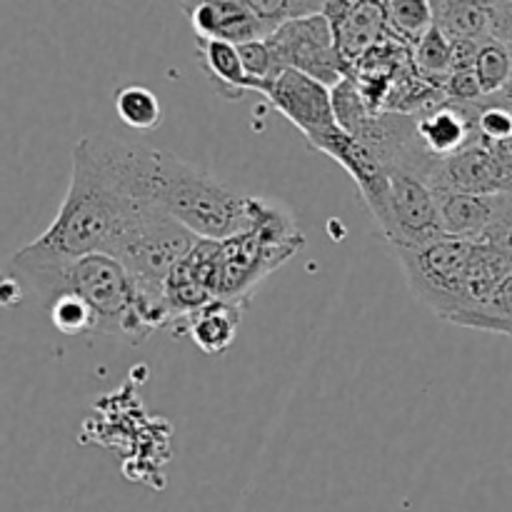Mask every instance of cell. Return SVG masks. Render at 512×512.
Listing matches in <instances>:
<instances>
[{
    "instance_id": "cell-27",
    "label": "cell",
    "mask_w": 512,
    "mask_h": 512,
    "mask_svg": "<svg viewBox=\"0 0 512 512\" xmlns=\"http://www.w3.org/2000/svg\"><path fill=\"white\" fill-rule=\"evenodd\" d=\"M443 93L455 105H475L480 98H485L473 65L453 68V73L443 80Z\"/></svg>"
},
{
    "instance_id": "cell-10",
    "label": "cell",
    "mask_w": 512,
    "mask_h": 512,
    "mask_svg": "<svg viewBox=\"0 0 512 512\" xmlns=\"http://www.w3.org/2000/svg\"><path fill=\"white\" fill-rule=\"evenodd\" d=\"M220 290V240H198L193 250L168 275L163 305L168 328L180 318L218 300Z\"/></svg>"
},
{
    "instance_id": "cell-12",
    "label": "cell",
    "mask_w": 512,
    "mask_h": 512,
    "mask_svg": "<svg viewBox=\"0 0 512 512\" xmlns=\"http://www.w3.org/2000/svg\"><path fill=\"white\" fill-rule=\"evenodd\" d=\"M440 203L443 233L463 240H480L493 230L510 208L512 193H463V190H435Z\"/></svg>"
},
{
    "instance_id": "cell-4",
    "label": "cell",
    "mask_w": 512,
    "mask_h": 512,
    "mask_svg": "<svg viewBox=\"0 0 512 512\" xmlns=\"http://www.w3.org/2000/svg\"><path fill=\"white\" fill-rule=\"evenodd\" d=\"M153 198L203 240H228L248 230L250 195H240L208 170L165 150H155Z\"/></svg>"
},
{
    "instance_id": "cell-18",
    "label": "cell",
    "mask_w": 512,
    "mask_h": 512,
    "mask_svg": "<svg viewBox=\"0 0 512 512\" xmlns=\"http://www.w3.org/2000/svg\"><path fill=\"white\" fill-rule=\"evenodd\" d=\"M115 113L133 130H155L163 123L160 98L145 85H125L115 93Z\"/></svg>"
},
{
    "instance_id": "cell-8",
    "label": "cell",
    "mask_w": 512,
    "mask_h": 512,
    "mask_svg": "<svg viewBox=\"0 0 512 512\" xmlns=\"http://www.w3.org/2000/svg\"><path fill=\"white\" fill-rule=\"evenodd\" d=\"M298 250V245L278 243L260 230L248 228L228 240H220V290L218 300L245 305L253 300L270 273L288 263Z\"/></svg>"
},
{
    "instance_id": "cell-2",
    "label": "cell",
    "mask_w": 512,
    "mask_h": 512,
    "mask_svg": "<svg viewBox=\"0 0 512 512\" xmlns=\"http://www.w3.org/2000/svg\"><path fill=\"white\" fill-rule=\"evenodd\" d=\"M8 265L20 288L38 295L45 308L63 293L83 298L95 313V335H113L138 345L158 328H168L165 310L143 298L128 270L113 255L40 258L20 248Z\"/></svg>"
},
{
    "instance_id": "cell-16",
    "label": "cell",
    "mask_w": 512,
    "mask_h": 512,
    "mask_svg": "<svg viewBox=\"0 0 512 512\" xmlns=\"http://www.w3.org/2000/svg\"><path fill=\"white\" fill-rule=\"evenodd\" d=\"M198 58L210 80L218 85V93L223 98L240 100L253 90V83H250L243 60H240L238 45L225 43V40L198 38Z\"/></svg>"
},
{
    "instance_id": "cell-26",
    "label": "cell",
    "mask_w": 512,
    "mask_h": 512,
    "mask_svg": "<svg viewBox=\"0 0 512 512\" xmlns=\"http://www.w3.org/2000/svg\"><path fill=\"white\" fill-rule=\"evenodd\" d=\"M240 50V60H243V68L248 73L250 83H253V90L258 93H265L268 85L273 83L275 75L280 73V65L275 60L273 50H270L268 40H250V43L238 45Z\"/></svg>"
},
{
    "instance_id": "cell-24",
    "label": "cell",
    "mask_w": 512,
    "mask_h": 512,
    "mask_svg": "<svg viewBox=\"0 0 512 512\" xmlns=\"http://www.w3.org/2000/svg\"><path fill=\"white\" fill-rule=\"evenodd\" d=\"M55 330L65 335H95V313L75 293H63L48 305Z\"/></svg>"
},
{
    "instance_id": "cell-17",
    "label": "cell",
    "mask_w": 512,
    "mask_h": 512,
    "mask_svg": "<svg viewBox=\"0 0 512 512\" xmlns=\"http://www.w3.org/2000/svg\"><path fill=\"white\" fill-rule=\"evenodd\" d=\"M495 0H435L438 25L453 40L483 43L490 38Z\"/></svg>"
},
{
    "instance_id": "cell-9",
    "label": "cell",
    "mask_w": 512,
    "mask_h": 512,
    "mask_svg": "<svg viewBox=\"0 0 512 512\" xmlns=\"http://www.w3.org/2000/svg\"><path fill=\"white\" fill-rule=\"evenodd\" d=\"M263 95L280 115H285L308 138L310 145L320 143L340 128L333 110V88L300 73V70H280Z\"/></svg>"
},
{
    "instance_id": "cell-7",
    "label": "cell",
    "mask_w": 512,
    "mask_h": 512,
    "mask_svg": "<svg viewBox=\"0 0 512 512\" xmlns=\"http://www.w3.org/2000/svg\"><path fill=\"white\" fill-rule=\"evenodd\" d=\"M265 40H268L280 68L300 70L328 88L350 75L348 63L338 48L333 23L325 13L288 20V23L278 25Z\"/></svg>"
},
{
    "instance_id": "cell-28",
    "label": "cell",
    "mask_w": 512,
    "mask_h": 512,
    "mask_svg": "<svg viewBox=\"0 0 512 512\" xmlns=\"http://www.w3.org/2000/svg\"><path fill=\"white\" fill-rule=\"evenodd\" d=\"M478 135L483 143L503 145L512 140V110L505 105H488L478 113Z\"/></svg>"
},
{
    "instance_id": "cell-3",
    "label": "cell",
    "mask_w": 512,
    "mask_h": 512,
    "mask_svg": "<svg viewBox=\"0 0 512 512\" xmlns=\"http://www.w3.org/2000/svg\"><path fill=\"white\" fill-rule=\"evenodd\" d=\"M395 253L415 298L438 318L460 328L512 273V260L498 248L453 235L395 248Z\"/></svg>"
},
{
    "instance_id": "cell-20",
    "label": "cell",
    "mask_w": 512,
    "mask_h": 512,
    "mask_svg": "<svg viewBox=\"0 0 512 512\" xmlns=\"http://www.w3.org/2000/svg\"><path fill=\"white\" fill-rule=\"evenodd\" d=\"M463 512H512V470H493L468 485Z\"/></svg>"
},
{
    "instance_id": "cell-22",
    "label": "cell",
    "mask_w": 512,
    "mask_h": 512,
    "mask_svg": "<svg viewBox=\"0 0 512 512\" xmlns=\"http://www.w3.org/2000/svg\"><path fill=\"white\" fill-rule=\"evenodd\" d=\"M485 98L503 93L512 80V48L488 38L480 43L473 63Z\"/></svg>"
},
{
    "instance_id": "cell-30",
    "label": "cell",
    "mask_w": 512,
    "mask_h": 512,
    "mask_svg": "<svg viewBox=\"0 0 512 512\" xmlns=\"http://www.w3.org/2000/svg\"><path fill=\"white\" fill-rule=\"evenodd\" d=\"M200 3H205V0H180V5L185 8V13H190V10H193L195 5H200Z\"/></svg>"
},
{
    "instance_id": "cell-15",
    "label": "cell",
    "mask_w": 512,
    "mask_h": 512,
    "mask_svg": "<svg viewBox=\"0 0 512 512\" xmlns=\"http://www.w3.org/2000/svg\"><path fill=\"white\" fill-rule=\"evenodd\" d=\"M243 320V308L228 300H213L205 308L180 318L173 335H188L198 350L208 355H220L235 343Z\"/></svg>"
},
{
    "instance_id": "cell-19",
    "label": "cell",
    "mask_w": 512,
    "mask_h": 512,
    "mask_svg": "<svg viewBox=\"0 0 512 512\" xmlns=\"http://www.w3.org/2000/svg\"><path fill=\"white\" fill-rule=\"evenodd\" d=\"M388 28L398 35L403 43L415 45L435 23L433 0H388L385 3Z\"/></svg>"
},
{
    "instance_id": "cell-13",
    "label": "cell",
    "mask_w": 512,
    "mask_h": 512,
    "mask_svg": "<svg viewBox=\"0 0 512 512\" xmlns=\"http://www.w3.org/2000/svg\"><path fill=\"white\" fill-rule=\"evenodd\" d=\"M188 18L198 38L243 45L270 35L268 25L243 0H205L190 10Z\"/></svg>"
},
{
    "instance_id": "cell-29",
    "label": "cell",
    "mask_w": 512,
    "mask_h": 512,
    "mask_svg": "<svg viewBox=\"0 0 512 512\" xmlns=\"http://www.w3.org/2000/svg\"><path fill=\"white\" fill-rule=\"evenodd\" d=\"M490 38L512 48V0H495Z\"/></svg>"
},
{
    "instance_id": "cell-23",
    "label": "cell",
    "mask_w": 512,
    "mask_h": 512,
    "mask_svg": "<svg viewBox=\"0 0 512 512\" xmlns=\"http://www.w3.org/2000/svg\"><path fill=\"white\" fill-rule=\"evenodd\" d=\"M463 328L488 330L512 338V273L505 275L503 283L493 293V298L483 305L475 315H470Z\"/></svg>"
},
{
    "instance_id": "cell-25",
    "label": "cell",
    "mask_w": 512,
    "mask_h": 512,
    "mask_svg": "<svg viewBox=\"0 0 512 512\" xmlns=\"http://www.w3.org/2000/svg\"><path fill=\"white\" fill-rule=\"evenodd\" d=\"M260 20L273 33L278 25L288 23V20L303 18V15L325 13L328 0H243Z\"/></svg>"
},
{
    "instance_id": "cell-14",
    "label": "cell",
    "mask_w": 512,
    "mask_h": 512,
    "mask_svg": "<svg viewBox=\"0 0 512 512\" xmlns=\"http://www.w3.org/2000/svg\"><path fill=\"white\" fill-rule=\"evenodd\" d=\"M473 133H478V115L470 113V105H438L418 120V135L425 150L440 160L468 148Z\"/></svg>"
},
{
    "instance_id": "cell-1",
    "label": "cell",
    "mask_w": 512,
    "mask_h": 512,
    "mask_svg": "<svg viewBox=\"0 0 512 512\" xmlns=\"http://www.w3.org/2000/svg\"><path fill=\"white\" fill-rule=\"evenodd\" d=\"M155 150L110 135H85L73 150L70 185L48 228L23 245L40 258L118 253L125 240L163 210L153 198Z\"/></svg>"
},
{
    "instance_id": "cell-21",
    "label": "cell",
    "mask_w": 512,
    "mask_h": 512,
    "mask_svg": "<svg viewBox=\"0 0 512 512\" xmlns=\"http://www.w3.org/2000/svg\"><path fill=\"white\" fill-rule=\"evenodd\" d=\"M413 63L423 78L445 80L455 68V40L438 23L415 43Z\"/></svg>"
},
{
    "instance_id": "cell-5",
    "label": "cell",
    "mask_w": 512,
    "mask_h": 512,
    "mask_svg": "<svg viewBox=\"0 0 512 512\" xmlns=\"http://www.w3.org/2000/svg\"><path fill=\"white\" fill-rule=\"evenodd\" d=\"M358 190L393 248L423 245L445 235L438 193L423 170L388 165Z\"/></svg>"
},
{
    "instance_id": "cell-11",
    "label": "cell",
    "mask_w": 512,
    "mask_h": 512,
    "mask_svg": "<svg viewBox=\"0 0 512 512\" xmlns=\"http://www.w3.org/2000/svg\"><path fill=\"white\" fill-rule=\"evenodd\" d=\"M433 188L463 193H512V165L495 145L470 143L460 153L440 160L433 175Z\"/></svg>"
},
{
    "instance_id": "cell-6",
    "label": "cell",
    "mask_w": 512,
    "mask_h": 512,
    "mask_svg": "<svg viewBox=\"0 0 512 512\" xmlns=\"http://www.w3.org/2000/svg\"><path fill=\"white\" fill-rule=\"evenodd\" d=\"M198 235L190 233L185 225L170 218L165 210H155L128 240L123 248L115 253V258L123 263L133 283L155 308L165 310L163 295L168 275L175 265L198 245ZM168 315V313H165Z\"/></svg>"
}]
</instances>
